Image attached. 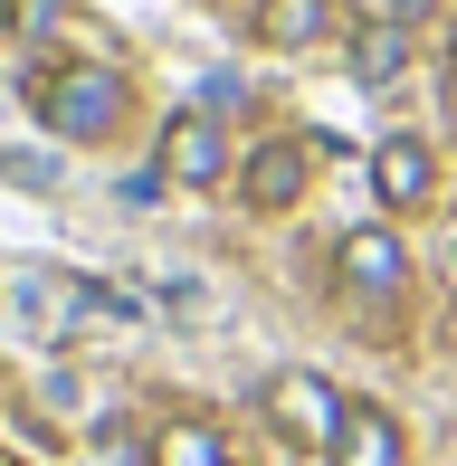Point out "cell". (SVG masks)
<instances>
[{
	"instance_id": "10",
	"label": "cell",
	"mask_w": 457,
	"mask_h": 466,
	"mask_svg": "<svg viewBox=\"0 0 457 466\" xmlns=\"http://www.w3.org/2000/svg\"><path fill=\"white\" fill-rule=\"evenodd\" d=\"M143 466H228V448H219V429H200V419H172Z\"/></svg>"
},
{
	"instance_id": "12",
	"label": "cell",
	"mask_w": 457,
	"mask_h": 466,
	"mask_svg": "<svg viewBox=\"0 0 457 466\" xmlns=\"http://www.w3.org/2000/svg\"><path fill=\"white\" fill-rule=\"evenodd\" d=\"M429 10V0H391V19H401V29H410V19H420Z\"/></svg>"
},
{
	"instance_id": "9",
	"label": "cell",
	"mask_w": 457,
	"mask_h": 466,
	"mask_svg": "<svg viewBox=\"0 0 457 466\" xmlns=\"http://www.w3.org/2000/svg\"><path fill=\"white\" fill-rule=\"evenodd\" d=\"M401 67H410V29L401 19H371V29L352 38V86H391Z\"/></svg>"
},
{
	"instance_id": "6",
	"label": "cell",
	"mask_w": 457,
	"mask_h": 466,
	"mask_svg": "<svg viewBox=\"0 0 457 466\" xmlns=\"http://www.w3.org/2000/svg\"><path fill=\"white\" fill-rule=\"evenodd\" d=\"M371 190H381V209H420L429 190H439V153H429L420 134L371 143Z\"/></svg>"
},
{
	"instance_id": "11",
	"label": "cell",
	"mask_w": 457,
	"mask_h": 466,
	"mask_svg": "<svg viewBox=\"0 0 457 466\" xmlns=\"http://www.w3.org/2000/svg\"><path fill=\"white\" fill-rule=\"evenodd\" d=\"M0 10H10L19 38H57V29H67V0H0Z\"/></svg>"
},
{
	"instance_id": "13",
	"label": "cell",
	"mask_w": 457,
	"mask_h": 466,
	"mask_svg": "<svg viewBox=\"0 0 457 466\" xmlns=\"http://www.w3.org/2000/svg\"><path fill=\"white\" fill-rule=\"evenodd\" d=\"M448 267H457V238H448Z\"/></svg>"
},
{
	"instance_id": "1",
	"label": "cell",
	"mask_w": 457,
	"mask_h": 466,
	"mask_svg": "<svg viewBox=\"0 0 457 466\" xmlns=\"http://www.w3.org/2000/svg\"><path fill=\"white\" fill-rule=\"evenodd\" d=\"M29 115L48 124L57 143H106L124 124V76L106 57H57V67L29 76Z\"/></svg>"
},
{
	"instance_id": "5",
	"label": "cell",
	"mask_w": 457,
	"mask_h": 466,
	"mask_svg": "<svg viewBox=\"0 0 457 466\" xmlns=\"http://www.w3.org/2000/svg\"><path fill=\"white\" fill-rule=\"evenodd\" d=\"M305 172H315V143H305V134H277V143H258V153H248L239 190H248V209H258V219H277V209L305 200Z\"/></svg>"
},
{
	"instance_id": "2",
	"label": "cell",
	"mask_w": 457,
	"mask_h": 466,
	"mask_svg": "<svg viewBox=\"0 0 457 466\" xmlns=\"http://www.w3.org/2000/svg\"><path fill=\"white\" fill-rule=\"evenodd\" d=\"M343 410H352V400H334L315 371H277V380H267V429H277L286 448H324V457H334Z\"/></svg>"
},
{
	"instance_id": "8",
	"label": "cell",
	"mask_w": 457,
	"mask_h": 466,
	"mask_svg": "<svg viewBox=\"0 0 457 466\" xmlns=\"http://www.w3.org/2000/svg\"><path fill=\"white\" fill-rule=\"evenodd\" d=\"M334 29V0H258V38L267 48H315Z\"/></svg>"
},
{
	"instance_id": "7",
	"label": "cell",
	"mask_w": 457,
	"mask_h": 466,
	"mask_svg": "<svg viewBox=\"0 0 457 466\" xmlns=\"http://www.w3.org/2000/svg\"><path fill=\"white\" fill-rule=\"evenodd\" d=\"M334 466H410L401 457V419L371 410V400H352V410H343V438H334Z\"/></svg>"
},
{
	"instance_id": "3",
	"label": "cell",
	"mask_w": 457,
	"mask_h": 466,
	"mask_svg": "<svg viewBox=\"0 0 457 466\" xmlns=\"http://www.w3.org/2000/svg\"><path fill=\"white\" fill-rule=\"evenodd\" d=\"M153 172H162V181H181V190H210V181L228 172V143H219V115H210V105H181V115L162 124Z\"/></svg>"
},
{
	"instance_id": "4",
	"label": "cell",
	"mask_w": 457,
	"mask_h": 466,
	"mask_svg": "<svg viewBox=\"0 0 457 466\" xmlns=\"http://www.w3.org/2000/svg\"><path fill=\"white\" fill-rule=\"evenodd\" d=\"M334 286L352 295V305H391V295L410 286V258L391 228H352V238L334 248Z\"/></svg>"
}]
</instances>
